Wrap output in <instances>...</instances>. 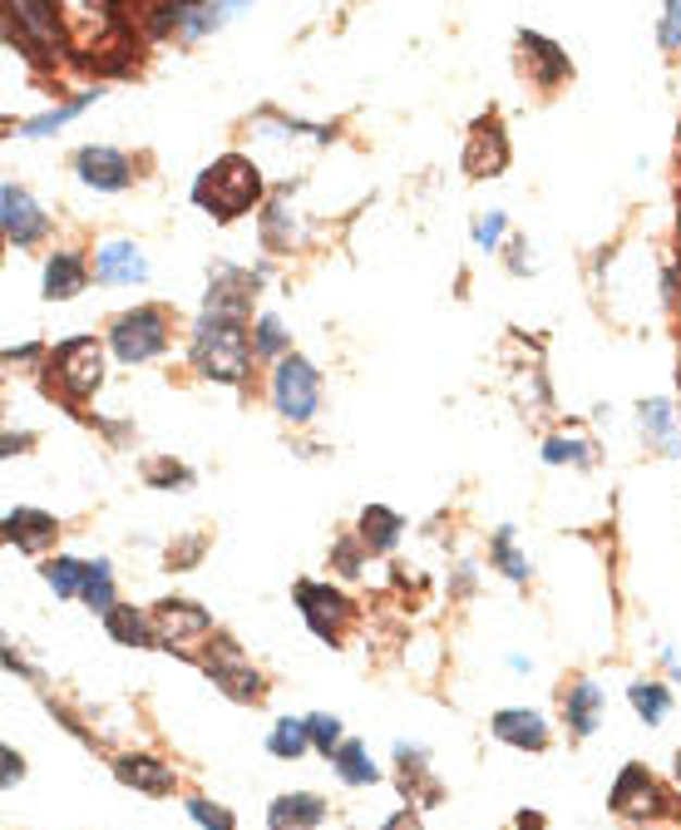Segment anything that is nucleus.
Returning a JSON list of instances; mask_svg holds the SVG:
<instances>
[{"label": "nucleus", "instance_id": "f257e3e1", "mask_svg": "<svg viewBox=\"0 0 681 830\" xmlns=\"http://www.w3.org/2000/svg\"><path fill=\"white\" fill-rule=\"evenodd\" d=\"M262 198V173L252 169V163L243 159V153H227V159H218L213 169L198 178V188H193V203L202 208V213H213L218 223H233V218H243L247 208Z\"/></svg>", "mask_w": 681, "mask_h": 830}, {"label": "nucleus", "instance_id": "a878e982", "mask_svg": "<svg viewBox=\"0 0 681 830\" xmlns=\"http://www.w3.org/2000/svg\"><path fill=\"white\" fill-rule=\"evenodd\" d=\"M11 15L30 35H40V40H54V35H60V25H54V0H11Z\"/></svg>", "mask_w": 681, "mask_h": 830}, {"label": "nucleus", "instance_id": "b1692460", "mask_svg": "<svg viewBox=\"0 0 681 830\" xmlns=\"http://www.w3.org/2000/svg\"><path fill=\"white\" fill-rule=\"evenodd\" d=\"M628 702H632V711H637L647 727L667 722V711H671V692L661 687V682H632Z\"/></svg>", "mask_w": 681, "mask_h": 830}, {"label": "nucleus", "instance_id": "bb28decb", "mask_svg": "<svg viewBox=\"0 0 681 830\" xmlns=\"http://www.w3.org/2000/svg\"><path fill=\"white\" fill-rule=\"evenodd\" d=\"M307 746H311L307 717H301V722H292V717H287V722H277V727H272V736H267V752L282 756V761H297Z\"/></svg>", "mask_w": 681, "mask_h": 830}, {"label": "nucleus", "instance_id": "6ab92c4d", "mask_svg": "<svg viewBox=\"0 0 681 830\" xmlns=\"http://www.w3.org/2000/svg\"><path fill=\"white\" fill-rule=\"evenodd\" d=\"M85 262H79V252H54L50 262H45V297L50 302H70L79 287H85Z\"/></svg>", "mask_w": 681, "mask_h": 830}, {"label": "nucleus", "instance_id": "f3484780", "mask_svg": "<svg viewBox=\"0 0 681 830\" xmlns=\"http://www.w3.org/2000/svg\"><path fill=\"white\" fill-rule=\"evenodd\" d=\"M54 534H60V524H54V515H45V509H15V515H5V540L30 549V554H40Z\"/></svg>", "mask_w": 681, "mask_h": 830}, {"label": "nucleus", "instance_id": "393cba45", "mask_svg": "<svg viewBox=\"0 0 681 830\" xmlns=\"http://www.w3.org/2000/svg\"><path fill=\"white\" fill-rule=\"evenodd\" d=\"M79 598H85L99 618L114 608V569H109V559H95L85 569V589H79Z\"/></svg>", "mask_w": 681, "mask_h": 830}, {"label": "nucleus", "instance_id": "aec40b11", "mask_svg": "<svg viewBox=\"0 0 681 830\" xmlns=\"http://www.w3.org/2000/svg\"><path fill=\"white\" fill-rule=\"evenodd\" d=\"M331 766H336V777L346 781V786H375V781H381L366 742H340L336 752H331Z\"/></svg>", "mask_w": 681, "mask_h": 830}, {"label": "nucleus", "instance_id": "412c9836", "mask_svg": "<svg viewBox=\"0 0 681 830\" xmlns=\"http://www.w3.org/2000/svg\"><path fill=\"white\" fill-rule=\"evenodd\" d=\"M104 628L128 647H153L159 643V633H153V614H139V608H119L114 604L104 614Z\"/></svg>", "mask_w": 681, "mask_h": 830}, {"label": "nucleus", "instance_id": "39448f33", "mask_svg": "<svg viewBox=\"0 0 681 830\" xmlns=\"http://www.w3.org/2000/svg\"><path fill=\"white\" fill-rule=\"evenodd\" d=\"M50 367L60 371V386L70 391V396H75V400L95 396V391H99V381H104V356H99L95 336H75V342L54 346Z\"/></svg>", "mask_w": 681, "mask_h": 830}, {"label": "nucleus", "instance_id": "5701e85b", "mask_svg": "<svg viewBox=\"0 0 681 830\" xmlns=\"http://www.w3.org/2000/svg\"><path fill=\"white\" fill-rule=\"evenodd\" d=\"M671 425H677V416H671L667 400H647V406H642V435H647L661 455H677V435H671Z\"/></svg>", "mask_w": 681, "mask_h": 830}, {"label": "nucleus", "instance_id": "f03ea898", "mask_svg": "<svg viewBox=\"0 0 681 830\" xmlns=\"http://www.w3.org/2000/svg\"><path fill=\"white\" fill-rule=\"evenodd\" d=\"M247 356H252V346H247L237 317L202 312L198 332H193V367H198L202 376L223 381V386H237V381L247 376Z\"/></svg>", "mask_w": 681, "mask_h": 830}, {"label": "nucleus", "instance_id": "0eeeda50", "mask_svg": "<svg viewBox=\"0 0 681 830\" xmlns=\"http://www.w3.org/2000/svg\"><path fill=\"white\" fill-rule=\"evenodd\" d=\"M607 806L628 820H652V816L667 810V796H661V786L647 777V766L632 761V766H622V777H618V786H612V796H607Z\"/></svg>", "mask_w": 681, "mask_h": 830}, {"label": "nucleus", "instance_id": "7c9ffc66", "mask_svg": "<svg viewBox=\"0 0 681 830\" xmlns=\"http://www.w3.org/2000/svg\"><path fill=\"white\" fill-rule=\"evenodd\" d=\"M307 732H311V746L321 756H331L340 746V717H326V711H311L307 717Z\"/></svg>", "mask_w": 681, "mask_h": 830}, {"label": "nucleus", "instance_id": "a19ab883", "mask_svg": "<svg viewBox=\"0 0 681 830\" xmlns=\"http://www.w3.org/2000/svg\"><path fill=\"white\" fill-rule=\"evenodd\" d=\"M677 777H681V752H677Z\"/></svg>", "mask_w": 681, "mask_h": 830}, {"label": "nucleus", "instance_id": "4be33fe9", "mask_svg": "<svg viewBox=\"0 0 681 830\" xmlns=\"http://www.w3.org/2000/svg\"><path fill=\"white\" fill-rule=\"evenodd\" d=\"M400 515L395 509H385V505H371L361 515V544L371 554H385V549H395V540H400Z\"/></svg>", "mask_w": 681, "mask_h": 830}, {"label": "nucleus", "instance_id": "2eb2a0df", "mask_svg": "<svg viewBox=\"0 0 681 830\" xmlns=\"http://www.w3.org/2000/svg\"><path fill=\"white\" fill-rule=\"evenodd\" d=\"M252 287H257V277H247V272H237V268H218L213 272V287H208V312L237 317V322H243Z\"/></svg>", "mask_w": 681, "mask_h": 830}, {"label": "nucleus", "instance_id": "58836bf2", "mask_svg": "<svg viewBox=\"0 0 681 830\" xmlns=\"http://www.w3.org/2000/svg\"><path fill=\"white\" fill-rule=\"evenodd\" d=\"M336 563H340V569H346V573H351V579H356V569H361V559H356V549H351V544H340V549H336Z\"/></svg>", "mask_w": 681, "mask_h": 830}, {"label": "nucleus", "instance_id": "a211bd4d", "mask_svg": "<svg viewBox=\"0 0 681 830\" xmlns=\"http://www.w3.org/2000/svg\"><path fill=\"white\" fill-rule=\"evenodd\" d=\"M564 717L578 736L597 732V722H603V692H597V682H573L564 692Z\"/></svg>", "mask_w": 681, "mask_h": 830}, {"label": "nucleus", "instance_id": "1a4fd4ad", "mask_svg": "<svg viewBox=\"0 0 681 830\" xmlns=\"http://www.w3.org/2000/svg\"><path fill=\"white\" fill-rule=\"evenodd\" d=\"M0 218H5V237H11L15 248H30L35 237L45 233L40 203H35L25 188H15V184H5V194H0Z\"/></svg>", "mask_w": 681, "mask_h": 830}, {"label": "nucleus", "instance_id": "4c0bfd02", "mask_svg": "<svg viewBox=\"0 0 681 830\" xmlns=\"http://www.w3.org/2000/svg\"><path fill=\"white\" fill-rule=\"evenodd\" d=\"M21 777H25V761L11 752V746H5V786H15V781H21Z\"/></svg>", "mask_w": 681, "mask_h": 830}, {"label": "nucleus", "instance_id": "c756f323", "mask_svg": "<svg viewBox=\"0 0 681 830\" xmlns=\"http://www.w3.org/2000/svg\"><path fill=\"white\" fill-rule=\"evenodd\" d=\"M95 95H85V99H70V104H60V109H45V114H35V119H25L21 124V134L25 139H40V134H50V129H60V124H70V119L79 114V109L89 104Z\"/></svg>", "mask_w": 681, "mask_h": 830}, {"label": "nucleus", "instance_id": "9b49d317", "mask_svg": "<svg viewBox=\"0 0 681 830\" xmlns=\"http://www.w3.org/2000/svg\"><path fill=\"white\" fill-rule=\"evenodd\" d=\"M75 173L89 188H99V194H119V188H128V178H134V173H128V159L119 149H79Z\"/></svg>", "mask_w": 681, "mask_h": 830}, {"label": "nucleus", "instance_id": "dca6fc26", "mask_svg": "<svg viewBox=\"0 0 681 830\" xmlns=\"http://www.w3.org/2000/svg\"><path fill=\"white\" fill-rule=\"evenodd\" d=\"M208 678L227 692L233 702H262V678L247 668L237 653H223V658H208Z\"/></svg>", "mask_w": 681, "mask_h": 830}, {"label": "nucleus", "instance_id": "c9c22d12", "mask_svg": "<svg viewBox=\"0 0 681 830\" xmlns=\"http://www.w3.org/2000/svg\"><path fill=\"white\" fill-rule=\"evenodd\" d=\"M661 45L681 50V0H667V25H661Z\"/></svg>", "mask_w": 681, "mask_h": 830}, {"label": "nucleus", "instance_id": "4468645a", "mask_svg": "<svg viewBox=\"0 0 681 830\" xmlns=\"http://www.w3.org/2000/svg\"><path fill=\"white\" fill-rule=\"evenodd\" d=\"M114 777L124 781V786L144 791V796H173V786H178V777H173L163 761H153V756H119Z\"/></svg>", "mask_w": 681, "mask_h": 830}, {"label": "nucleus", "instance_id": "9d476101", "mask_svg": "<svg viewBox=\"0 0 681 830\" xmlns=\"http://www.w3.org/2000/svg\"><path fill=\"white\" fill-rule=\"evenodd\" d=\"M490 732L499 736L504 746H519V752H543V746H548V722H543L538 711H529V707H504V711H494Z\"/></svg>", "mask_w": 681, "mask_h": 830}, {"label": "nucleus", "instance_id": "f8f14e48", "mask_svg": "<svg viewBox=\"0 0 681 830\" xmlns=\"http://www.w3.org/2000/svg\"><path fill=\"white\" fill-rule=\"evenodd\" d=\"M95 277L104 287H134V282L149 277V262H144V252L134 243H104L95 258Z\"/></svg>", "mask_w": 681, "mask_h": 830}, {"label": "nucleus", "instance_id": "7ed1b4c3", "mask_svg": "<svg viewBox=\"0 0 681 830\" xmlns=\"http://www.w3.org/2000/svg\"><path fill=\"white\" fill-rule=\"evenodd\" d=\"M272 406H277V416H282V421H292V425H301V421H311V416H317V406H321V376H317V367H311L307 356L287 351L277 361V376H272Z\"/></svg>", "mask_w": 681, "mask_h": 830}, {"label": "nucleus", "instance_id": "473e14b6", "mask_svg": "<svg viewBox=\"0 0 681 830\" xmlns=\"http://www.w3.org/2000/svg\"><path fill=\"white\" fill-rule=\"evenodd\" d=\"M543 460L548 464H587L593 460V450H587L583 441H564V435H554V441L543 445Z\"/></svg>", "mask_w": 681, "mask_h": 830}, {"label": "nucleus", "instance_id": "6e6552de", "mask_svg": "<svg viewBox=\"0 0 681 830\" xmlns=\"http://www.w3.org/2000/svg\"><path fill=\"white\" fill-rule=\"evenodd\" d=\"M153 633L159 643H173V647H188L198 637L213 633V618L202 614L198 604H183V598H169V604L153 608Z\"/></svg>", "mask_w": 681, "mask_h": 830}, {"label": "nucleus", "instance_id": "f704fd0d", "mask_svg": "<svg viewBox=\"0 0 681 830\" xmlns=\"http://www.w3.org/2000/svg\"><path fill=\"white\" fill-rule=\"evenodd\" d=\"M499 237H504V213H484L480 223H474V243H480V248H494Z\"/></svg>", "mask_w": 681, "mask_h": 830}, {"label": "nucleus", "instance_id": "72a5a7b5", "mask_svg": "<svg viewBox=\"0 0 681 830\" xmlns=\"http://www.w3.org/2000/svg\"><path fill=\"white\" fill-rule=\"evenodd\" d=\"M188 816L198 820L202 830H237V826H233V810H223L218 801H202V796L188 801Z\"/></svg>", "mask_w": 681, "mask_h": 830}, {"label": "nucleus", "instance_id": "423d86ee", "mask_svg": "<svg viewBox=\"0 0 681 830\" xmlns=\"http://www.w3.org/2000/svg\"><path fill=\"white\" fill-rule=\"evenodd\" d=\"M297 604L307 614V628L321 637V643L336 647L340 643V628L351 623V604L346 593H336L331 583H297Z\"/></svg>", "mask_w": 681, "mask_h": 830}, {"label": "nucleus", "instance_id": "ea45409f", "mask_svg": "<svg viewBox=\"0 0 681 830\" xmlns=\"http://www.w3.org/2000/svg\"><path fill=\"white\" fill-rule=\"evenodd\" d=\"M513 830H543V820H538V816H529V810H523V816L513 820Z\"/></svg>", "mask_w": 681, "mask_h": 830}, {"label": "nucleus", "instance_id": "20e7f679", "mask_svg": "<svg viewBox=\"0 0 681 830\" xmlns=\"http://www.w3.org/2000/svg\"><path fill=\"white\" fill-rule=\"evenodd\" d=\"M109 346H114L119 361L139 367V361H149V356H159L169 346V322H163L159 307H134V312H124L109 326Z\"/></svg>", "mask_w": 681, "mask_h": 830}, {"label": "nucleus", "instance_id": "c85d7f7f", "mask_svg": "<svg viewBox=\"0 0 681 830\" xmlns=\"http://www.w3.org/2000/svg\"><path fill=\"white\" fill-rule=\"evenodd\" d=\"M490 559H494V569H504L513 583H523V579H529V573H533V563L523 559L519 549H513V529H499V534H494Z\"/></svg>", "mask_w": 681, "mask_h": 830}, {"label": "nucleus", "instance_id": "2f4dec72", "mask_svg": "<svg viewBox=\"0 0 681 830\" xmlns=\"http://www.w3.org/2000/svg\"><path fill=\"white\" fill-rule=\"evenodd\" d=\"M252 351H262V356H287V332H282V322L277 317H257V342H252Z\"/></svg>", "mask_w": 681, "mask_h": 830}, {"label": "nucleus", "instance_id": "cd10ccee", "mask_svg": "<svg viewBox=\"0 0 681 830\" xmlns=\"http://www.w3.org/2000/svg\"><path fill=\"white\" fill-rule=\"evenodd\" d=\"M85 569L89 563L70 559V554H60V559L45 563V583H50L60 598H79V589H85Z\"/></svg>", "mask_w": 681, "mask_h": 830}, {"label": "nucleus", "instance_id": "ddd939ff", "mask_svg": "<svg viewBox=\"0 0 681 830\" xmlns=\"http://www.w3.org/2000/svg\"><path fill=\"white\" fill-rule=\"evenodd\" d=\"M326 820V801L317 791H292V796H277L272 810H267V826L272 830H311Z\"/></svg>", "mask_w": 681, "mask_h": 830}, {"label": "nucleus", "instance_id": "e433bc0d", "mask_svg": "<svg viewBox=\"0 0 681 830\" xmlns=\"http://www.w3.org/2000/svg\"><path fill=\"white\" fill-rule=\"evenodd\" d=\"M381 830H425V826H420V816H416V806H410V810H395V816L391 820H385V826Z\"/></svg>", "mask_w": 681, "mask_h": 830}]
</instances>
